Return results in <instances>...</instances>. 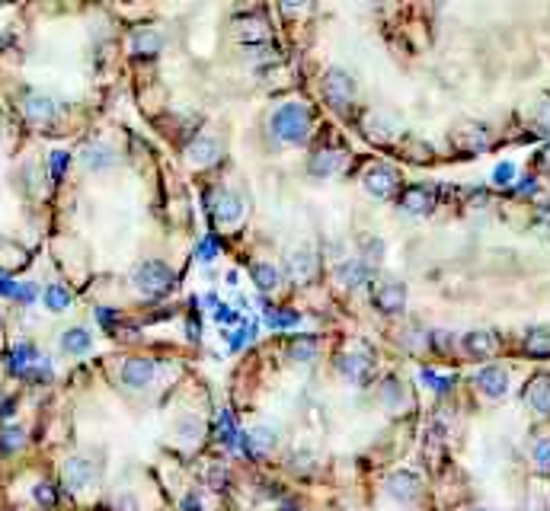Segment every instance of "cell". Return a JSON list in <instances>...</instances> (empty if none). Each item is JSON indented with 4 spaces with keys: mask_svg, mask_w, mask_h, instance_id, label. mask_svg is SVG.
I'll use <instances>...</instances> for the list:
<instances>
[{
    "mask_svg": "<svg viewBox=\"0 0 550 511\" xmlns=\"http://www.w3.org/2000/svg\"><path fill=\"white\" fill-rule=\"evenodd\" d=\"M269 125L279 144H304L311 138V112L301 103H285L272 112Z\"/></svg>",
    "mask_w": 550,
    "mask_h": 511,
    "instance_id": "1",
    "label": "cell"
},
{
    "mask_svg": "<svg viewBox=\"0 0 550 511\" xmlns=\"http://www.w3.org/2000/svg\"><path fill=\"white\" fill-rule=\"evenodd\" d=\"M170 285H173V271H170L163 263L151 259V263H141V265H138V271H135V287L141 291V295L160 297V295H167Z\"/></svg>",
    "mask_w": 550,
    "mask_h": 511,
    "instance_id": "2",
    "label": "cell"
},
{
    "mask_svg": "<svg viewBox=\"0 0 550 511\" xmlns=\"http://www.w3.org/2000/svg\"><path fill=\"white\" fill-rule=\"evenodd\" d=\"M96 476H100V470H96V463L87 460V457H71V460L64 463V483L74 492L90 489L96 483Z\"/></svg>",
    "mask_w": 550,
    "mask_h": 511,
    "instance_id": "3",
    "label": "cell"
},
{
    "mask_svg": "<svg viewBox=\"0 0 550 511\" xmlns=\"http://www.w3.org/2000/svg\"><path fill=\"white\" fill-rule=\"evenodd\" d=\"M323 90H327V99L336 106V109H346L352 103V96H355V80L343 71V67H333L323 80Z\"/></svg>",
    "mask_w": 550,
    "mask_h": 511,
    "instance_id": "4",
    "label": "cell"
},
{
    "mask_svg": "<svg viewBox=\"0 0 550 511\" xmlns=\"http://www.w3.org/2000/svg\"><path fill=\"white\" fill-rule=\"evenodd\" d=\"M154 377H157V365L151 358H128L122 365V383H125L128 390H144V387H151Z\"/></svg>",
    "mask_w": 550,
    "mask_h": 511,
    "instance_id": "5",
    "label": "cell"
},
{
    "mask_svg": "<svg viewBox=\"0 0 550 511\" xmlns=\"http://www.w3.org/2000/svg\"><path fill=\"white\" fill-rule=\"evenodd\" d=\"M397 183L400 179L391 167H375L365 176V189L371 192V195H378V199H391L394 192H397Z\"/></svg>",
    "mask_w": 550,
    "mask_h": 511,
    "instance_id": "6",
    "label": "cell"
},
{
    "mask_svg": "<svg viewBox=\"0 0 550 511\" xmlns=\"http://www.w3.org/2000/svg\"><path fill=\"white\" fill-rule=\"evenodd\" d=\"M477 387L487 393L490 399H503L509 393V377L503 367H483L477 374Z\"/></svg>",
    "mask_w": 550,
    "mask_h": 511,
    "instance_id": "7",
    "label": "cell"
},
{
    "mask_svg": "<svg viewBox=\"0 0 550 511\" xmlns=\"http://www.w3.org/2000/svg\"><path fill=\"white\" fill-rule=\"evenodd\" d=\"M375 301L381 303L384 311H400L403 301H407V287L400 285L397 279H384V281H378V287H375Z\"/></svg>",
    "mask_w": 550,
    "mask_h": 511,
    "instance_id": "8",
    "label": "cell"
},
{
    "mask_svg": "<svg viewBox=\"0 0 550 511\" xmlns=\"http://www.w3.org/2000/svg\"><path fill=\"white\" fill-rule=\"evenodd\" d=\"M247 447L253 454H272L279 447V431L272 428V425H256L247 435Z\"/></svg>",
    "mask_w": 550,
    "mask_h": 511,
    "instance_id": "9",
    "label": "cell"
},
{
    "mask_svg": "<svg viewBox=\"0 0 550 511\" xmlns=\"http://www.w3.org/2000/svg\"><path fill=\"white\" fill-rule=\"evenodd\" d=\"M368 271H371V265L365 263V259H359V256H349L339 269H336V279L343 281V285L349 287H359L362 281H368Z\"/></svg>",
    "mask_w": 550,
    "mask_h": 511,
    "instance_id": "10",
    "label": "cell"
},
{
    "mask_svg": "<svg viewBox=\"0 0 550 511\" xmlns=\"http://www.w3.org/2000/svg\"><path fill=\"white\" fill-rule=\"evenodd\" d=\"M112 163H116V153H112V147H106V144H90L87 151H84V167H87L90 173H103Z\"/></svg>",
    "mask_w": 550,
    "mask_h": 511,
    "instance_id": "11",
    "label": "cell"
},
{
    "mask_svg": "<svg viewBox=\"0 0 550 511\" xmlns=\"http://www.w3.org/2000/svg\"><path fill=\"white\" fill-rule=\"evenodd\" d=\"M211 211H215V217L221 224H234L240 215H243V205H240L237 195H231V192H218L215 205H211Z\"/></svg>",
    "mask_w": 550,
    "mask_h": 511,
    "instance_id": "12",
    "label": "cell"
},
{
    "mask_svg": "<svg viewBox=\"0 0 550 511\" xmlns=\"http://www.w3.org/2000/svg\"><path fill=\"white\" fill-rule=\"evenodd\" d=\"M387 492H391L397 502H413L416 495H419V483H416L410 473H397V476L387 483Z\"/></svg>",
    "mask_w": 550,
    "mask_h": 511,
    "instance_id": "13",
    "label": "cell"
},
{
    "mask_svg": "<svg viewBox=\"0 0 550 511\" xmlns=\"http://www.w3.org/2000/svg\"><path fill=\"white\" fill-rule=\"evenodd\" d=\"M61 349L68 351V355H84V351L93 349V335H90L87 329L74 326L61 335Z\"/></svg>",
    "mask_w": 550,
    "mask_h": 511,
    "instance_id": "14",
    "label": "cell"
},
{
    "mask_svg": "<svg viewBox=\"0 0 550 511\" xmlns=\"http://www.w3.org/2000/svg\"><path fill=\"white\" fill-rule=\"evenodd\" d=\"M23 109H26V115L36 122H45L55 115V103H52V96H45V93H29Z\"/></svg>",
    "mask_w": 550,
    "mask_h": 511,
    "instance_id": "15",
    "label": "cell"
},
{
    "mask_svg": "<svg viewBox=\"0 0 550 511\" xmlns=\"http://www.w3.org/2000/svg\"><path fill=\"white\" fill-rule=\"evenodd\" d=\"M528 406L535 413H550V377H538L531 387H528Z\"/></svg>",
    "mask_w": 550,
    "mask_h": 511,
    "instance_id": "16",
    "label": "cell"
},
{
    "mask_svg": "<svg viewBox=\"0 0 550 511\" xmlns=\"http://www.w3.org/2000/svg\"><path fill=\"white\" fill-rule=\"evenodd\" d=\"M42 303H45L52 313L71 311V291H68L64 285H48L45 291H42Z\"/></svg>",
    "mask_w": 550,
    "mask_h": 511,
    "instance_id": "17",
    "label": "cell"
},
{
    "mask_svg": "<svg viewBox=\"0 0 550 511\" xmlns=\"http://www.w3.org/2000/svg\"><path fill=\"white\" fill-rule=\"evenodd\" d=\"M160 45H163V39H160L157 29H138L132 35V51H138V55H157Z\"/></svg>",
    "mask_w": 550,
    "mask_h": 511,
    "instance_id": "18",
    "label": "cell"
},
{
    "mask_svg": "<svg viewBox=\"0 0 550 511\" xmlns=\"http://www.w3.org/2000/svg\"><path fill=\"white\" fill-rule=\"evenodd\" d=\"M288 269H291V275L295 279H311L314 269H317V259H314L311 249H298V253H291V259H288Z\"/></svg>",
    "mask_w": 550,
    "mask_h": 511,
    "instance_id": "19",
    "label": "cell"
},
{
    "mask_svg": "<svg viewBox=\"0 0 550 511\" xmlns=\"http://www.w3.org/2000/svg\"><path fill=\"white\" fill-rule=\"evenodd\" d=\"M464 349L471 351V355H477V358H490L496 349V339L490 333H471L464 339Z\"/></svg>",
    "mask_w": 550,
    "mask_h": 511,
    "instance_id": "20",
    "label": "cell"
},
{
    "mask_svg": "<svg viewBox=\"0 0 550 511\" xmlns=\"http://www.w3.org/2000/svg\"><path fill=\"white\" fill-rule=\"evenodd\" d=\"M336 169H343V157L336 151H323L311 160V173H317V176H333Z\"/></svg>",
    "mask_w": 550,
    "mask_h": 511,
    "instance_id": "21",
    "label": "cell"
},
{
    "mask_svg": "<svg viewBox=\"0 0 550 511\" xmlns=\"http://www.w3.org/2000/svg\"><path fill=\"white\" fill-rule=\"evenodd\" d=\"M189 160H192V163H199V167H205V163L218 160V141H208V138L195 141L189 147Z\"/></svg>",
    "mask_w": 550,
    "mask_h": 511,
    "instance_id": "22",
    "label": "cell"
},
{
    "mask_svg": "<svg viewBox=\"0 0 550 511\" xmlns=\"http://www.w3.org/2000/svg\"><path fill=\"white\" fill-rule=\"evenodd\" d=\"M253 279H256V285L263 287V291H269V287H275L279 285V269L275 265H269V263H256L253 265Z\"/></svg>",
    "mask_w": 550,
    "mask_h": 511,
    "instance_id": "23",
    "label": "cell"
},
{
    "mask_svg": "<svg viewBox=\"0 0 550 511\" xmlns=\"http://www.w3.org/2000/svg\"><path fill=\"white\" fill-rule=\"evenodd\" d=\"M429 192L426 189H416V192H410L407 199H403V208L407 211H413V215H423V211H429Z\"/></svg>",
    "mask_w": 550,
    "mask_h": 511,
    "instance_id": "24",
    "label": "cell"
},
{
    "mask_svg": "<svg viewBox=\"0 0 550 511\" xmlns=\"http://www.w3.org/2000/svg\"><path fill=\"white\" fill-rule=\"evenodd\" d=\"M528 351H535V355H547L550 351V329H535V333L528 335Z\"/></svg>",
    "mask_w": 550,
    "mask_h": 511,
    "instance_id": "25",
    "label": "cell"
},
{
    "mask_svg": "<svg viewBox=\"0 0 550 511\" xmlns=\"http://www.w3.org/2000/svg\"><path fill=\"white\" fill-rule=\"evenodd\" d=\"M531 457H535V467H538V470L550 473V438L535 441V451H531Z\"/></svg>",
    "mask_w": 550,
    "mask_h": 511,
    "instance_id": "26",
    "label": "cell"
},
{
    "mask_svg": "<svg viewBox=\"0 0 550 511\" xmlns=\"http://www.w3.org/2000/svg\"><path fill=\"white\" fill-rule=\"evenodd\" d=\"M68 160H71V153L68 151H52V157H48V167H52V176L55 179H61L64 169H68Z\"/></svg>",
    "mask_w": 550,
    "mask_h": 511,
    "instance_id": "27",
    "label": "cell"
},
{
    "mask_svg": "<svg viewBox=\"0 0 550 511\" xmlns=\"http://www.w3.org/2000/svg\"><path fill=\"white\" fill-rule=\"evenodd\" d=\"M266 319H269L272 326L285 329V326H295V323H298V313H282V311H269V313H266Z\"/></svg>",
    "mask_w": 550,
    "mask_h": 511,
    "instance_id": "28",
    "label": "cell"
},
{
    "mask_svg": "<svg viewBox=\"0 0 550 511\" xmlns=\"http://www.w3.org/2000/svg\"><path fill=\"white\" fill-rule=\"evenodd\" d=\"M291 355H298V361H301V355H304V361H311L314 355H317V345H314L311 339H304V342L291 345Z\"/></svg>",
    "mask_w": 550,
    "mask_h": 511,
    "instance_id": "29",
    "label": "cell"
},
{
    "mask_svg": "<svg viewBox=\"0 0 550 511\" xmlns=\"http://www.w3.org/2000/svg\"><path fill=\"white\" fill-rule=\"evenodd\" d=\"M512 176H515V167H512V163H499V167H496V173H493V183L496 185H509Z\"/></svg>",
    "mask_w": 550,
    "mask_h": 511,
    "instance_id": "30",
    "label": "cell"
},
{
    "mask_svg": "<svg viewBox=\"0 0 550 511\" xmlns=\"http://www.w3.org/2000/svg\"><path fill=\"white\" fill-rule=\"evenodd\" d=\"M36 499H39L42 505H55L58 502V495H55V489L48 486V483H42L39 489H36Z\"/></svg>",
    "mask_w": 550,
    "mask_h": 511,
    "instance_id": "31",
    "label": "cell"
},
{
    "mask_svg": "<svg viewBox=\"0 0 550 511\" xmlns=\"http://www.w3.org/2000/svg\"><path fill=\"white\" fill-rule=\"evenodd\" d=\"M23 441V431L20 428H10V431H4V447H16Z\"/></svg>",
    "mask_w": 550,
    "mask_h": 511,
    "instance_id": "32",
    "label": "cell"
},
{
    "mask_svg": "<svg viewBox=\"0 0 550 511\" xmlns=\"http://www.w3.org/2000/svg\"><path fill=\"white\" fill-rule=\"evenodd\" d=\"M211 259H215V243L205 240V243H202V263H211Z\"/></svg>",
    "mask_w": 550,
    "mask_h": 511,
    "instance_id": "33",
    "label": "cell"
},
{
    "mask_svg": "<svg viewBox=\"0 0 550 511\" xmlns=\"http://www.w3.org/2000/svg\"><path fill=\"white\" fill-rule=\"evenodd\" d=\"M544 167L550 169V147H547V151H544Z\"/></svg>",
    "mask_w": 550,
    "mask_h": 511,
    "instance_id": "34",
    "label": "cell"
},
{
    "mask_svg": "<svg viewBox=\"0 0 550 511\" xmlns=\"http://www.w3.org/2000/svg\"><path fill=\"white\" fill-rule=\"evenodd\" d=\"M477 511H490V508H477Z\"/></svg>",
    "mask_w": 550,
    "mask_h": 511,
    "instance_id": "35",
    "label": "cell"
}]
</instances>
